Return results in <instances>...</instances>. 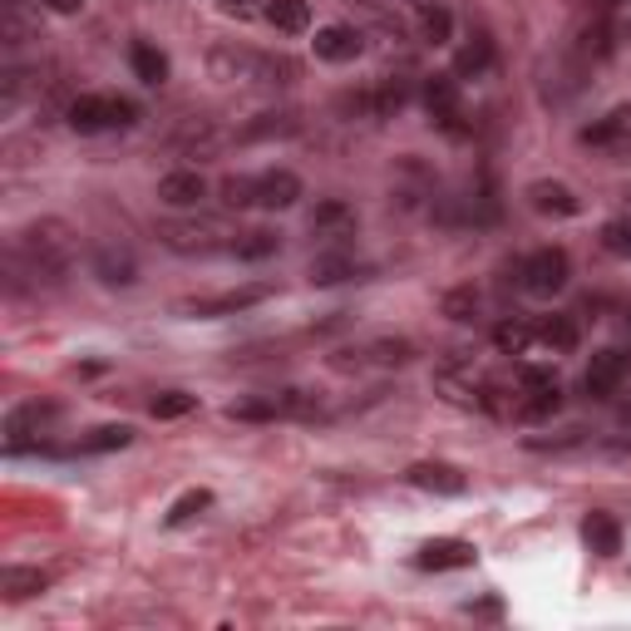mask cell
Masks as SVG:
<instances>
[{
	"mask_svg": "<svg viewBox=\"0 0 631 631\" xmlns=\"http://www.w3.org/2000/svg\"><path fill=\"white\" fill-rule=\"evenodd\" d=\"M434 390H440L450 405L459 410H484V381H479L474 371H459V365H444V371H434Z\"/></svg>",
	"mask_w": 631,
	"mask_h": 631,
	"instance_id": "11",
	"label": "cell"
},
{
	"mask_svg": "<svg viewBox=\"0 0 631 631\" xmlns=\"http://www.w3.org/2000/svg\"><path fill=\"white\" fill-rule=\"evenodd\" d=\"M582 144L612 154L617 164H631V105H617L607 119H597L592 129H582Z\"/></svg>",
	"mask_w": 631,
	"mask_h": 631,
	"instance_id": "6",
	"label": "cell"
},
{
	"mask_svg": "<svg viewBox=\"0 0 631 631\" xmlns=\"http://www.w3.org/2000/svg\"><path fill=\"white\" fill-rule=\"evenodd\" d=\"M410 6H430V0H410Z\"/></svg>",
	"mask_w": 631,
	"mask_h": 631,
	"instance_id": "40",
	"label": "cell"
},
{
	"mask_svg": "<svg viewBox=\"0 0 631 631\" xmlns=\"http://www.w3.org/2000/svg\"><path fill=\"white\" fill-rule=\"evenodd\" d=\"M538 341H543V346H553V351L562 355V351L578 346V326H572L568 316H553V321H543V326H538Z\"/></svg>",
	"mask_w": 631,
	"mask_h": 631,
	"instance_id": "35",
	"label": "cell"
},
{
	"mask_svg": "<svg viewBox=\"0 0 631 631\" xmlns=\"http://www.w3.org/2000/svg\"><path fill=\"white\" fill-rule=\"evenodd\" d=\"M365 262H355L351 252H321L312 262V286H341V282H365Z\"/></svg>",
	"mask_w": 631,
	"mask_h": 631,
	"instance_id": "17",
	"label": "cell"
},
{
	"mask_svg": "<svg viewBox=\"0 0 631 631\" xmlns=\"http://www.w3.org/2000/svg\"><path fill=\"white\" fill-rule=\"evenodd\" d=\"M415 562L424 572H454V568H474V543L464 538H430V543L415 553Z\"/></svg>",
	"mask_w": 631,
	"mask_h": 631,
	"instance_id": "12",
	"label": "cell"
},
{
	"mask_svg": "<svg viewBox=\"0 0 631 631\" xmlns=\"http://www.w3.org/2000/svg\"><path fill=\"white\" fill-rule=\"evenodd\" d=\"M277 252V233H267V227H257V233H243L233 243V257H243V262H262V257H272Z\"/></svg>",
	"mask_w": 631,
	"mask_h": 631,
	"instance_id": "32",
	"label": "cell"
},
{
	"mask_svg": "<svg viewBox=\"0 0 631 631\" xmlns=\"http://www.w3.org/2000/svg\"><path fill=\"white\" fill-rule=\"evenodd\" d=\"M70 129L75 134H105V129H114L109 95H79V99H70Z\"/></svg>",
	"mask_w": 631,
	"mask_h": 631,
	"instance_id": "18",
	"label": "cell"
},
{
	"mask_svg": "<svg viewBox=\"0 0 631 631\" xmlns=\"http://www.w3.org/2000/svg\"><path fill=\"white\" fill-rule=\"evenodd\" d=\"M237 227L223 223V217H168V223H158V243L168 252H178V257H213V252H233L237 243Z\"/></svg>",
	"mask_w": 631,
	"mask_h": 631,
	"instance_id": "2",
	"label": "cell"
},
{
	"mask_svg": "<svg viewBox=\"0 0 631 631\" xmlns=\"http://www.w3.org/2000/svg\"><path fill=\"white\" fill-rule=\"evenodd\" d=\"M60 420V405H20V410H10V420H6V454H30V450H45L50 454V444H40V434H45V424H55Z\"/></svg>",
	"mask_w": 631,
	"mask_h": 631,
	"instance_id": "4",
	"label": "cell"
},
{
	"mask_svg": "<svg viewBox=\"0 0 631 631\" xmlns=\"http://www.w3.org/2000/svg\"><path fill=\"white\" fill-rule=\"evenodd\" d=\"M272 296V286H237V292H217V296H198V302H183L178 312L193 316V321H217V316H237V312H252Z\"/></svg>",
	"mask_w": 631,
	"mask_h": 631,
	"instance_id": "5",
	"label": "cell"
},
{
	"mask_svg": "<svg viewBox=\"0 0 631 631\" xmlns=\"http://www.w3.org/2000/svg\"><path fill=\"white\" fill-rule=\"evenodd\" d=\"M440 312L450 321H479V292L474 286H454V292H444Z\"/></svg>",
	"mask_w": 631,
	"mask_h": 631,
	"instance_id": "33",
	"label": "cell"
},
{
	"mask_svg": "<svg viewBox=\"0 0 631 631\" xmlns=\"http://www.w3.org/2000/svg\"><path fill=\"white\" fill-rule=\"evenodd\" d=\"M272 134H296V119H286V114H262L257 124L243 129V139H272Z\"/></svg>",
	"mask_w": 631,
	"mask_h": 631,
	"instance_id": "37",
	"label": "cell"
},
{
	"mask_svg": "<svg viewBox=\"0 0 631 631\" xmlns=\"http://www.w3.org/2000/svg\"><path fill=\"white\" fill-rule=\"evenodd\" d=\"M267 26L282 30V36H306V30H312V6H306V0H272Z\"/></svg>",
	"mask_w": 631,
	"mask_h": 631,
	"instance_id": "22",
	"label": "cell"
},
{
	"mask_svg": "<svg viewBox=\"0 0 631 631\" xmlns=\"http://www.w3.org/2000/svg\"><path fill=\"white\" fill-rule=\"evenodd\" d=\"M538 341V326L523 316H509L499 331H493V346H499L503 355H528V346Z\"/></svg>",
	"mask_w": 631,
	"mask_h": 631,
	"instance_id": "25",
	"label": "cell"
},
{
	"mask_svg": "<svg viewBox=\"0 0 631 631\" xmlns=\"http://www.w3.org/2000/svg\"><path fill=\"white\" fill-rule=\"evenodd\" d=\"M582 543H588L597 558H617L622 553V523H617L612 513H588V519H582Z\"/></svg>",
	"mask_w": 631,
	"mask_h": 631,
	"instance_id": "20",
	"label": "cell"
},
{
	"mask_svg": "<svg viewBox=\"0 0 631 631\" xmlns=\"http://www.w3.org/2000/svg\"><path fill=\"white\" fill-rule=\"evenodd\" d=\"M424 109H430L434 124H444V129H459V75H430L420 89Z\"/></svg>",
	"mask_w": 631,
	"mask_h": 631,
	"instance_id": "14",
	"label": "cell"
},
{
	"mask_svg": "<svg viewBox=\"0 0 631 631\" xmlns=\"http://www.w3.org/2000/svg\"><path fill=\"white\" fill-rule=\"evenodd\" d=\"M405 105H410V79L385 75V79H381V89L371 95V114H375V119H390V114H400Z\"/></svg>",
	"mask_w": 631,
	"mask_h": 631,
	"instance_id": "26",
	"label": "cell"
},
{
	"mask_svg": "<svg viewBox=\"0 0 631 631\" xmlns=\"http://www.w3.org/2000/svg\"><path fill=\"white\" fill-rule=\"evenodd\" d=\"M302 203V178L292 174V168H267V174H257V208L267 213H286Z\"/></svg>",
	"mask_w": 631,
	"mask_h": 631,
	"instance_id": "8",
	"label": "cell"
},
{
	"mask_svg": "<svg viewBox=\"0 0 631 631\" xmlns=\"http://www.w3.org/2000/svg\"><path fill=\"white\" fill-rule=\"evenodd\" d=\"M208 198V183L203 174H193V168H178V174H164L158 178V203H168V208H198V203Z\"/></svg>",
	"mask_w": 631,
	"mask_h": 631,
	"instance_id": "16",
	"label": "cell"
},
{
	"mask_svg": "<svg viewBox=\"0 0 631 631\" xmlns=\"http://www.w3.org/2000/svg\"><path fill=\"white\" fill-rule=\"evenodd\" d=\"M351 233H355V208H351V203H341V198L316 203L312 237H331V243H341V237H351Z\"/></svg>",
	"mask_w": 631,
	"mask_h": 631,
	"instance_id": "19",
	"label": "cell"
},
{
	"mask_svg": "<svg viewBox=\"0 0 631 631\" xmlns=\"http://www.w3.org/2000/svg\"><path fill=\"white\" fill-rule=\"evenodd\" d=\"M223 208H233V213H243V208H257V178H247V174H233V178H223Z\"/></svg>",
	"mask_w": 631,
	"mask_h": 631,
	"instance_id": "29",
	"label": "cell"
},
{
	"mask_svg": "<svg viewBox=\"0 0 631 631\" xmlns=\"http://www.w3.org/2000/svg\"><path fill=\"white\" fill-rule=\"evenodd\" d=\"M10 262L26 267L36 282H60L65 272L75 267V233H70V223H60V217H40V223H30L26 233L16 237Z\"/></svg>",
	"mask_w": 631,
	"mask_h": 631,
	"instance_id": "1",
	"label": "cell"
},
{
	"mask_svg": "<svg viewBox=\"0 0 631 631\" xmlns=\"http://www.w3.org/2000/svg\"><path fill=\"white\" fill-rule=\"evenodd\" d=\"M134 444V424H99L79 440V454H114V450H129Z\"/></svg>",
	"mask_w": 631,
	"mask_h": 631,
	"instance_id": "24",
	"label": "cell"
},
{
	"mask_svg": "<svg viewBox=\"0 0 631 631\" xmlns=\"http://www.w3.org/2000/svg\"><path fill=\"white\" fill-rule=\"evenodd\" d=\"M198 410V395H188V390H164V395H154V420H183Z\"/></svg>",
	"mask_w": 631,
	"mask_h": 631,
	"instance_id": "34",
	"label": "cell"
},
{
	"mask_svg": "<svg viewBox=\"0 0 631 631\" xmlns=\"http://www.w3.org/2000/svg\"><path fill=\"white\" fill-rule=\"evenodd\" d=\"M89 272H95L105 286H134V282H139V262H134V252L129 247H114V243H99L95 247Z\"/></svg>",
	"mask_w": 631,
	"mask_h": 631,
	"instance_id": "10",
	"label": "cell"
},
{
	"mask_svg": "<svg viewBox=\"0 0 631 631\" xmlns=\"http://www.w3.org/2000/svg\"><path fill=\"white\" fill-rule=\"evenodd\" d=\"M405 479L424 493H440V499H459V493L469 489V479L459 474L454 464H440V459H420V464H410Z\"/></svg>",
	"mask_w": 631,
	"mask_h": 631,
	"instance_id": "9",
	"label": "cell"
},
{
	"mask_svg": "<svg viewBox=\"0 0 631 631\" xmlns=\"http://www.w3.org/2000/svg\"><path fill=\"white\" fill-rule=\"evenodd\" d=\"M420 36L430 40V45H450V36H454V16L444 6H420Z\"/></svg>",
	"mask_w": 631,
	"mask_h": 631,
	"instance_id": "28",
	"label": "cell"
},
{
	"mask_svg": "<svg viewBox=\"0 0 631 631\" xmlns=\"http://www.w3.org/2000/svg\"><path fill=\"white\" fill-rule=\"evenodd\" d=\"M45 10H50V16H79V10H85V0H40Z\"/></svg>",
	"mask_w": 631,
	"mask_h": 631,
	"instance_id": "38",
	"label": "cell"
},
{
	"mask_svg": "<svg viewBox=\"0 0 631 631\" xmlns=\"http://www.w3.org/2000/svg\"><path fill=\"white\" fill-rule=\"evenodd\" d=\"M602 247L612 252V257L631 262V217H617V223L602 227Z\"/></svg>",
	"mask_w": 631,
	"mask_h": 631,
	"instance_id": "36",
	"label": "cell"
},
{
	"mask_svg": "<svg viewBox=\"0 0 631 631\" xmlns=\"http://www.w3.org/2000/svg\"><path fill=\"white\" fill-rule=\"evenodd\" d=\"M50 588V578H45L40 568H6L0 572V592H6V602H26V597H40Z\"/></svg>",
	"mask_w": 631,
	"mask_h": 631,
	"instance_id": "23",
	"label": "cell"
},
{
	"mask_svg": "<svg viewBox=\"0 0 631 631\" xmlns=\"http://www.w3.org/2000/svg\"><path fill=\"white\" fill-rule=\"evenodd\" d=\"M129 65H134V75H139L144 85H164V79H168V55L154 50L148 40H139V45L129 50Z\"/></svg>",
	"mask_w": 631,
	"mask_h": 631,
	"instance_id": "27",
	"label": "cell"
},
{
	"mask_svg": "<svg viewBox=\"0 0 631 631\" xmlns=\"http://www.w3.org/2000/svg\"><path fill=\"white\" fill-rule=\"evenodd\" d=\"M312 45H316V60H326V65H351L365 55V36L355 26H326V30H316Z\"/></svg>",
	"mask_w": 631,
	"mask_h": 631,
	"instance_id": "13",
	"label": "cell"
},
{
	"mask_svg": "<svg viewBox=\"0 0 631 631\" xmlns=\"http://www.w3.org/2000/svg\"><path fill=\"white\" fill-rule=\"evenodd\" d=\"M489 70H493V40L489 36H469L464 45H459V55H454V75L459 79H479Z\"/></svg>",
	"mask_w": 631,
	"mask_h": 631,
	"instance_id": "21",
	"label": "cell"
},
{
	"mask_svg": "<svg viewBox=\"0 0 631 631\" xmlns=\"http://www.w3.org/2000/svg\"><path fill=\"white\" fill-rule=\"evenodd\" d=\"M213 509V493L208 489H188V493H183V499L174 503V509H168V528H183V523H193V519H198V513H208Z\"/></svg>",
	"mask_w": 631,
	"mask_h": 631,
	"instance_id": "30",
	"label": "cell"
},
{
	"mask_svg": "<svg viewBox=\"0 0 631 631\" xmlns=\"http://www.w3.org/2000/svg\"><path fill=\"white\" fill-rule=\"evenodd\" d=\"M572 277V262L562 247H538L533 257L519 267V286L528 296H538V302H548V296H558L562 286H568Z\"/></svg>",
	"mask_w": 631,
	"mask_h": 631,
	"instance_id": "3",
	"label": "cell"
},
{
	"mask_svg": "<svg viewBox=\"0 0 631 631\" xmlns=\"http://www.w3.org/2000/svg\"><path fill=\"white\" fill-rule=\"evenodd\" d=\"M365 361H375V365H410V361H415V346H410V341L385 336V341H371V346H365Z\"/></svg>",
	"mask_w": 631,
	"mask_h": 631,
	"instance_id": "31",
	"label": "cell"
},
{
	"mask_svg": "<svg viewBox=\"0 0 631 631\" xmlns=\"http://www.w3.org/2000/svg\"><path fill=\"white\" fill-rule=\"evenodd\" d=\"M227 6H247V0H227Z\"/></svg>",
	"mask_w": 631,
	"mask_h": 631,
	"instance_id": "39",
	"label": "cell"
},
{
	"mask_svg": "<svg viewBox=\"0 0 631 631\" xmlns=\"http://www.w3.org/2000/svg\"><path fill=\"white\" fill-rule=\"evenodd\" d=\"M528 208H533L538 217H578L582 203L572 198V188L568 183H553V178H538V183H528Z\"/></svg>",
	"mask_w": 631,
	"mask_h": 631,
	"instance_id": "15",
	"label": "cell"
},
{
	"mask_svg": "<svg viewBox=\"0 0 631 631\" xmlns=\"http://www.w3.org/2000/svg\"><path fill=\"white\" fill-rule=\"evenodd\" d=\"M627 375H631V355L627 351H597L588 375H582V390H588L592 400H612Z\"/></svg>",
	"mask_w": 631,
	"mask_h": 631,
	"instance_id": "7",
	"label": "cell"
}]
</instances>
